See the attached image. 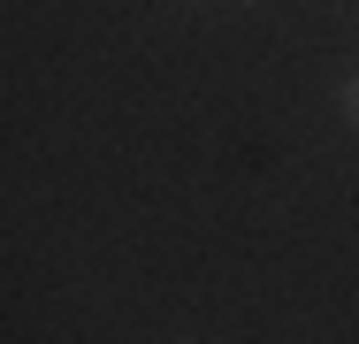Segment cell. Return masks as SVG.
I'll list each match as a JSON object with an SVG mask.
<instances>
[{"label": "cell", "instance_id": "obj_1", "mask_svg": "<svg viewBox=\"0 0 359 344\" xmlns=\"http://www.w3.org/2000/svg\"><path fill=\"white\" fill-rule=\"evenodd\" d=\"M337 107H344V123H352V131H359V69H352V77H344V84H337Z\"/></svg>", "mask_w": 359, "mask_h": 344}, {"label": "cell", "instance_id": "obj_2", "mask_svg": "<svg viewBox=\"0 0 359 344\" xmlns=\"http://www.w3.org/2000/svg\"><path fill=\"white\" fill-rule=\"evenodd\" d=\"M245 8H268V0H245Z\"/></svg>", "mask_w": 359, "mask_h": 344}]
</instances>
